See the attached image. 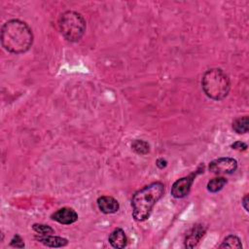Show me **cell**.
Returning <instances> with one entry per match:
<instances>
[{
  "instance_id": "cell-1",
  "label": "cell",
  "mask_w": 249,
  "mask_h": 249,
  "mask_svg": "<svg viewBox=\"0 0 249 249\" xmlns=\"http://www.w3.org/2000/svg\"><path fill=\"white\" fill-rule=\"evenodd\" d=\"M1 43L4 49L11 53H23L32 46L33 33L24 21L11 19L2 26Z\"/></svg>"
},
{
  "instance_id": "cell-2",
  "label": "cell",
  "mask_w": 249,
  "mask_h": 249,
  "mask_svg": "<svg viewBox=\"0 0 249 249\" xmlns=\"http://www.w3.org/2000/svg\"><path fill=\"white\" fill-rule=\"evenodd\" d=\"M164 185L154 182L138 190L132 196V216L136 221L142 222L149 218L156 202L162 196Z\"/></svg>"
},
{
  "instance_id": "cell-3",
  "label": "cell",
  "mask_w": 249,
  "mask_h": 249,
  "mask_svg": "<svg viewBox=\"0 0 249 249\" xmlns=\"http://www.w3.org/2000/svg\"><path fill=\"white\" fill-rule=\"evenodd\" d=\"M204 93L214 100L224 99L230 91L231 83L228 75L220 68L207 70L201 79Z\"/></svg>"
},
{
  "instance_id": "cell-4",
  "label": "cell",
  "mask_w": 249,
  "mask_h": 249,
  "mask_svg": "<svg viewBox=\"0 0 249 249\" xmlns=\"http://www.w3.org/2000/svg\"><path fill=\"white\" fill-rule=\"evenodd\" d=\"M58 25L62 36L69 42L79 41L87 27L84 17L75 11L64 12L59 18Z\"/></svg>"
},
{
  "instance_id": "cell-5",
  "label": "cell",
  "mask_w": 249,
  "mask_h": 249,
  "mask_svg": "<svg viewBox=\"0 0 249 249\" xmlns=\"http://www.w3.org/2000/svg\"><path fill=\"white\" fill-rule=\"evenodd\" d=\"M208 168L213 174H231L237 168V161L232 158H219L212 160Z\"/></svg>"
},
{
  "instance_id": "cell-6",
  "label": "cell",
  "mask_w": 249,
  "mask_h": 249,
  "mask_svg": "<svg viewBox=\"0 0 249 249\" xmlns=\"http://www.w3.org/2000/svg\"><path fill=\"white\" fill-rule=\"evenodd\" d=\"M198 173L199 171L196 170L189 174L188 176H185L176 180L171 187V196L176 198H182L188 196V194L190 193L191 187L194 183V180Z\"/></svg>"
},
{
  "instance_id": "cell-7",
  "label": "cell",
  "mask_w": 249,
  "mask_h": 249,
  "mask_svg": "<svg viewBox=\"0 0 249 249\" xmlns=\"http://www.w3.org/2000/svg\"><path fill=\"white\" fill-rule=\"evenodd\" d=\"M206 228L202 224H196L193 228L188 231L185 237V247L186 248H195L199 243L200 239L205 234Z\"/></svg>"
},
{
  "instance_id": "cell-8",
  "label": "cell",
  "mask_w": 249,
  "mask_h": 249,
  "mask_svg": "<svg viewBox=\"0 0 249 249\" xmlns=\"http://www.w3.org/2000/svg\"><path fill=\"white\" fill-rule=\"evenodd\" d=\"M51 218L62 225H70L78 220V214L73 208L62 207L53 213Z\"/></svg>"
},
{
  "instance_id": "cell-9",
  "label": "cell",
  "mask_w": 249,
  "mask_h": 249,
  "mask_svg": "<svg viewBox=\"0 0 249 249\" xmlns=\"http://www.w3.org/2000/svg\"><path fill=\"white\" fill-rule=\"evenodd\" d=\"M97 206L104 214H112L119 210L120 204L113 196H102L97 198Z\"/></svg>"
},
{
  "instance_id": "cell-10",
  "label": "cell",
  "mask_w": 249,
  "mask_h": 249,
  "mask_svg": "<svg viewBox=\"0 0 249 249\" xmlns=\"http://www.w3.org/2000/svg\"><path fill=\"white\" fill-rule=\"evenodd\" d=\"M35 239L48 247L57 248V247L66 246L68 244V240L66 238H63L60 236H54L51 234H46V235L39 234L35 236Z\"/></svg>"
},
{
  "instance_id": "cell-11",
  "label": "cell",
  "mask_w": 249,
  "mask_h": 249,
  "mask_svg": "<svg viewBox=\"0 0 249 249\" xmlns=\"http://www.w3.org/2000/svg\"><path fill=\"white\" fill-rule=\"evenodd\" d=\"M108 240H109V243L111 244L112 247L114 248H118V249H121V248H124L127 244V238H126V235L124 233V231L118 228V229H115L109 235L108 237Z\"/></svg>"
},
{
  "instance_id": "cell-12",
  "label": "cell",
  "mask_w": 249,
  "mask_h": 249,
  "mask_svg": "<svg viewBox=\"0 0 249 249\" xmlns=\"http://www.w3.org/2000/svg\"><path fill=\"white\" fill-rule=\"evenodd\" d=\"M232 128L238 134L246 133L248 131V129H249V120H248V117L244 116V117H240V118L235 119L233 121V123H232Z\"/></svg>"
},
{
  "instance_id": "cell-13",
  "label": "cell",
  "mask_w": 249,
  "mask_h": 249,
  "mask_svg": "<svg viewBox=\"0 0 249 249\" xmlns=\"http://www.w3.org/2000/svg\"><path fill=\"white\" fill-rule=\"evenodd\" d=\"M227 184V179L224 177H216L211 179L207 183V190L210 193H217L223 189V187Z\"/></svg>"
},
{
  "instance_id": "cell-14",
  "label": "cell",
  "mask_w": 249,
  "mask_h": 249,
  "mask_svg": "<svg viewBox=\"0 0 249 249\" xmlns=\"http://www.w3.org/2000/svg\"><path fill=\"white\" fill-rule=\"evenodd\" d=\"M220 248H242V244L240 239L233 234H230L224 238L222 244L219 246Z\"/></svg>"
},
{
  "instance_id": "cell-15",
  "label": "cell",
  "mask_w": 249,
  "mask_h": 249,
  "mask_svg": "<svg viewBox=\"0 0 249 249\" xmlns=\"http://www.w3.org/2000/svg\"><path fill=\"white\" fill-rule=\"evenodd\" d=\"M131 148L138 155H146L150 152V145L148 144V142L141 139L134 140L131 143Z\"/></svg>"
},
{
  "instance_id": "cell-16",
  "label": "cell",
  "mask_w": 249,
  "mask_h": 249,
  "mask_svg": "<svg viewBox=\"0 0 249 249\" xmlns=\"http://www.w3.org/2000/svg\"><path fill=\"white\" fill-rule=\"evenodd\" d=\"M32 229L35 232H37L38 234H42V235L52 234L54 232L53 228H51L48 225H44V224H34L32 226Z\"/></svg>"
},
{
  "instance_id": "cell-17",
  "label": "cell",
  "mask_w": 249,
  "mask_h": 249,
  "mask_svg": "<svg viewBox=\"0 0 249 249\" xmlns=\"http://www.w3.org/2000/svg\"><path fill=\"white\" fill-rule=\"evenodd\" d=\"M10 245L13 246V247H17V248H23L24 247V242H23L22 238L18 234H16L12 238Z\"/></svg>"
},
{
  "instance_id": "cell-18",
  "label": "cell",
  "mask_w": 249,
  "mask_h": 249,
  "mask_svg": "<svg viewBox=\"0 0 249 249\" xmlns=\"http://www.w3.org/2000/svg\"><path fill=\"white\" fill-rule=\"evenodd\" d=\"M231 148L238 151H245L247 149V144L241 141H236L233 144H231Z\"/></svg>"
},
{
  "instance_id": "cell-19",
  "label": "cell",
  "mask_w": 249,
  "mask_h": 249,
  "mask_svg": "<svg viewBox=\"0 0 249 249\" xmlns=\"http://www.w3.org/2000/svg\"><path fill=\"white\" fill-rule=\"evenodd\" d=\"M156 164H157V166H158L159 168L162 169V168H164V167L167 165V161H166L164 159L160 158V159H158V160H157Z\"/></svg>"
},
{
  "instance_id": "cell-20",
  "label": "cell",
  "mask_w": 249,
  "mask_h": 249,
  "mask_svg": "<svg viewBox=\"0 0 249 249\" xmlns=\"http://www.w3.org/2000/svg\"><path fill=\"white\" fill-rule=\"evenodd\" d=\"M242 205H243L245 211L248 212V211H249V210H248V195H245V196L243 197V199H242Z\"/></svg>"
}]
</instances>
